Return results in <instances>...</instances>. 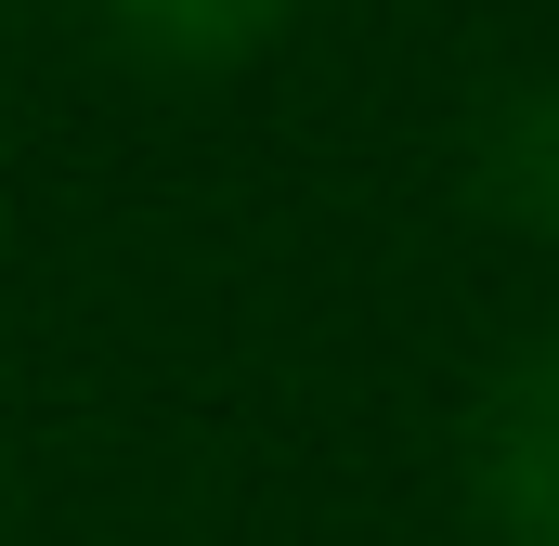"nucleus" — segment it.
I'll use <instances>...</instances> for the list:
<instances>
[{"label": "nucleus", "instance_id": "obj_1", "mask_svg": "<svg viewBox=\"0 0 559 546\" xmlns=\"http://www.w3.org/2000/svg\"><path fill=\"white\" fill-rule=\"evenodd\" d=\"M468 508L495 546H559V325L468 416Z\"/></svg>", "mask_w": 559, "mask_h": 546}, {"label": "nucleus", "instance_id": "obj_2", "mask_svg": "<svg viewBox=\"0 0 559 546\" xmlns=\"http://www.w3.org/2000/svg\"><path fill=\"white\" fill-rule=\"evenodd\" d=\"M468 182L508 235H547L559 248V79H521L481 105V143H468Z\"/></svg>", "mask_w": 559, "mask_h": 546}, {"label": "nucleus", "instance_id": "obj_3", "mask_svg": "<svg viewBox=\"0 0 559 546\" xmlns=\"http://www.w3.org/2000/svg\"><path fill=\"white\" fill-rule=\"evenodd\" d=\"M299 0H105V26L131 39V52H169V66H235V52H261Z\"/></svg>", "mask_w": 559, "mask_h": 546}]
</instances>
